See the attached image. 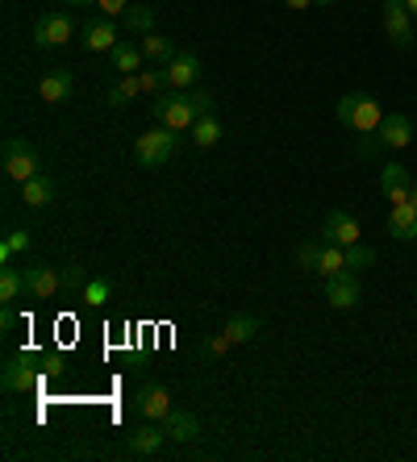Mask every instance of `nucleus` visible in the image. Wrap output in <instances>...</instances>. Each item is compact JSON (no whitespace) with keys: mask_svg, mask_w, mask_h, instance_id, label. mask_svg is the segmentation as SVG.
Here are the masks:
<instances>
[{"mask_svg":"<svg viewBox=\"0 0 417 462\" xmlns=\"http://www.w3.org/2000/svg\"><path fill=\"white\" fill-rule=\"evenodd\" d=\"M121 30L125 33H154V13L146 5H130L125 17H121Z\"/></svg>","mask_w":417,"mask_h":462,"instance_id":"nucleus-27","label":"nucleus"},{"mask_svg":"<svg viewBox=\"0 0 417 462\" xmlns=\"http://www.w3.org/2000/svg\"><path fill=\"white\" fill-rule=\"evenodd\" d=\"M380 192L393 200V205H405L409 192H413V180H409V167L401 162H388L385 171H380Z\"/></svg>","mask_w":417,"mask_h":462,"instance_id":"nucleus-15","label":"nucleus"},{"mask_svg":"<svg viewBox=\"0 0 417 462\" xmlns=\"http://www.w3.org/2000/svg\"><path fill=\"white\" fill-rule=\"evenodd\" d=\"M380 142H385V151H405L409 142H413V121L405 113H393V117L380 121Z\"/></svg>","mask_w":417,"mask_h":462,"instance_id":"nucleus-16","label":"nucleus"},{"mask_svg":"<svg viewBox=\"0 0 417 462\" xmlns=\"http://www.w3.org/2000/svg\"><path fill=\"white\" fill-rule=\"evenodd\" d=\"M318 258H321V242H305L297 250V267L301 271H318Z\"/></svg>","mask_w":417,"mask_h":462,"instance_id":"nucleus-33","label":"nucleus"},{"mask_svg":"<svg viewBox=\"0 0 417 462\" xmlns=\"http://www.w3.org/2000/svg\"><path fill=\"white\" fill-rule=\"evenodd\" d=\"M0 383L5 392H33L42 383V371H38V355H13L0 371Z\"/></svg>","mask_w":417,"mask_h":462,"instance_id":"nucleus-6","label":"nucleus"},{"mask_svg":"<svg viewBox=\"0 0 417 462\" xmlns=\"http://www.w3.org/2000/svg\"><path fill=\"white\" fill-rule=\"evenodd\" d=\"M347 271V246L338 242H321V258H318V275H342Z\"/></svg>","mask_w":417,"mask_h":462,"instance_id":"nucleus-24","label":"nucleus"},{"mask_svg":"<svg viewBox=\"0 0 417 462\" xmlns=\"http://www.w3.org/2000/svg\"><path fill=\"white\" fill-rule=\"evenodd\" d=\"M326 242H338V246H355L359 242V221H355L347 208H329L326 213V226H321Z\"/></svg>","mask_w":417,"mask_h":462,"instance_id":"nucleus-11","label":"nucleus"},{"mask_svg":"<svg viewBox=\"0 0 417 462\" xmlns=\"http://www.w3.org/2000/svg\"><path fill=\"white\" fill-rule=\"evenodd\" d=\"M30 229H9V237L0 242V263H13V254H25L30 250Z\"/></svg>","mask_w":417,"mask_h":462,"instance_id":"nucleus-29","label":"nucleus"},{"mask_svg":"<svg viewBox=\"0 0 417 462\" xmlns=\"http://www.w3.org/2000/svg\"><path fill=\"white\" fill-rule=\"evenodd\" d=\"M200 79V59L197 54H176L167 63V88H192Z\"/></svg>","mask_w":417,"mask_h":462,"instance_id":"nucleus-17","label":"nucleus"},{"mask_svg":"<svg viewBox=\"0 0 417 462\" xmlns=\"http://www.w3.org/2000/svg\"><path fill=\"white\" fill-rule=\"evenodd\" d=\"M218 142H221V121L213 117V113L192 121V146H197V151H208V146H218Z\"/></svg>","mask_w":417,"mask_h":462,"instance_id":"nucleus-23","label":"nucleus"},{"mask_svg":"<svg viewBox=\"0 0 417 462\" xmlns=\"http://www.w3.org/2000/svg\"><path fill=\"white\" fill-rule=\"evenodd\" d=\"M380 13H385V30L388 38H393L396 46H413V13L405 9V0H385L380 5Z\"/></svg>","mask_w":417,"mask_h":462,"instance_id":"nucleus-8","label":"nucleus"},{"mask_svg":"<svg viewBox=\"0 0 417 462\" xmlns=\"http://www.w3.org/2000/svg\"><path fill=\"white\" fill-rule=\"evenodd\" d=\"M71 33H76V22H71L67 13H42V17L33 22L30 38L38 51H59V46L71 42Z\"/></svg>","mask_w":417,"mask_h":462,"instance_id":"nucleus-5","label":"nucleus"},{"mask_svg":"<svg viewBox=\"0 0 417 462\" xmlns=\"http://www.w3.org/2000/svg\"><path fill=\"white\" fill-rule=\"evenodd\" d=\"M63 280H59L55 267H46V263H30L25 267V291H30V300H55Z\"/></svg>","mask_w":417,"mask_h":462,"instance_id":"nucleus-9","label":"nucleus"},{"mask_svg":"<svg viewBox=\"0 0 417 462\" xmlns=\"http://www.w3.org/2000/svg\"><path fill=\"white\" fill-rule=\"evenodd\" d=\"M138 79H143V92H151V97H159L167 88V63H151L138 71Z\"/></svg>","mask_w":417,"mask_h":462,"instance_id":"nucleus-30","label":"nucleus"},{"mask_svg":"<svg viewBox=\"0 0 417 462\" xmlns=\"http://www.w3.org/2000/svg\"><path fill=\"white\" fill-rule=\"evenodd\" d=\"M22 291H25V271H17V267L0 271V304L5 309H13V304L22 300Z\"/></svg>","mask_w":417,"mask_h":462,"instance_id":"nucleus-25","label":"nucleus"},{"mask_svg":"<svg viewBox=\"0 0 417 462\" xmlns=\"http://www.w3.org/2000/svg\"><path fill=\"white\" fill-rule=\"evenodd\" d=\"M100 17H125V9H130V0H97Z\"/></svg>","mask_w":417,"mask_h":462,"instance_id":"nucleus-34","label":"nucleus"},{"mask_svg":"<svg viewBox=\"0 0 417 462\" xmlns=\"http://www.w3.org/2000/svg\"><path fill=\"white\" fill-rule=\"evenodd\" d=\"M79 283H88L84 280V267H79V263H67L63 267V288H79Z\"/></svg>","mask_w":417,"mask_h":462,"instance_id":"nucleus-35","label":"nucleus"},{"mask_svg":"<svg viewBox=\"0 0 417 462\" xmlns=\"http://www.w3.org/2000/svg\"><path fill=\"white\" fill-rule=\"evenodd\" d=\"M259 329H264V325H259V317L238 312V317H230V321H226V329H221V334L230 337L234 346H242V342H255V337H259Z\"/></svg>","mask_w":417,"mask_h":462,"instance_id":"nucleus-22","label":"nucleus"},{"mask_svg":"<svg viewBox=\"0 0 417 462\" xmlns=\"http://www.w3.org/2000/svg\"><path fill=\"white\" fill-rule=\"evenodd\" d=\"M180 151V134L167 125H154L146 129V134H138V142H134V159H138V167H163V162H171V154Z\"/></svg>","mask_w":417,"mask_h":462,"instance_id":"nucleus-3","label":"nucleus"},{"mask_svg":"<svg viewBox=\"0 0 417 462\" xmlns=\"http://www.w3.org/2000/svg\"><path fill=\"white\" fill-rule=\"evenodd\" d=\"M167 441V430H159V420H151V425H138V430L125 433V446H130V454H138V458H146V454H159Z\"/></svg>","mask_w":417,"mask_h":462,"instance_id":"nucleus-14","label":"nucleus"},{"mask_svg":"<svg viewBox=\"0 0 417 462\" xmlns=\"http://www.w3.org/2000/svg\"><path fill=\"white\" fill-rule=\"evenodd\" d=\"M134 97H143V79H138V76H121L117 84L109 88V105H113V108L130 105Z\"/></svg>","mask_w":417,"mask_h":462,"instance_id":"nucleus-28","label":"nucleus"},{"mask_svg":"<svg viewBox=\"0 0 417 462\" xmlns=\"http://www.w3.org/2000/svg\"><path fill=\"white\" fill-rule=\"evenodd\" d=\"M163 430L171 441H197L200 438V420L197 412H188V409H171V417L163 420Z\"/></svg>","mask_w":417,"mask_h":462,"instance_id":"nucleus-18","label":"nucleus"},{"mask_svg":"<svg viewBox=\"0 0 417 462\" xmlns=\"http://www.w3.org/2000/svg\"><path fill=\"white\" fill-rule=\"evenodd\" d=\"M79 296H84L88 304H105L113 296V280H105V275H92V280L79 288Z\"/></svg>","mask_w":417,"mask_h":462,"instance_id":"nucleus-31","label":"nucleus"},{"mask_svg":"<svg viewBox=\"0 0 417 462\" xmlns=\"http://www.w3.org/2000/svg\"><path fill=\"white\" fill-rule=\"evenodd\" d=\"M0 329H13V309H0Z\"/></svg>","mask_w":417,"mask_h":462,"instance_id":"nucleus-37","label":"nucleus"},{"mask_svg":"<svg viewBox=\"0 0 417 462\" xmlns=\"http://www.w3.org/2000/svg\"><path fill=\"white\" fill-rule=\"evenodd\" d=\"M143 54H146V63H171V59H176V46L167 42L163 33L154 30V33H143Z\"/></svg>","mask_w":417,"mask_h":462,"instance_id":"nucleus-26","label":"nucleus"},{"mask_svg":"<svg viewBox=\"0 0 417 462\" xmlns=\"http://www.w3.org/2000/svg\"><path fill=\"white\" fill-rule=\"evenodd\" d=\"M388 234L401 237V242H417V205H393L388 213Z\"/></svg>","mask_w":417,"mask_h":462,"instance_id":"nucleus-19","label":"nucleus"},{"mask_svg":"<svg viewBox=\"0 0 417 462\" xmlns=\"http://www.w3.org/2000/svg\"><path fill=\"white\" fill-rule=\"evenodd\" d=\"M338 121L351 134H375L380 121H385V108H380L375 97H367V92H351V97L338 100Z\"/></svg>","mask_w":417,"mask_h":462,"instance_id":"nucleus-2","label":"nucleus"},{"mask_svg":"<svg viewBox=\"0 0 417 462\" xmlns=\"http://www.w3.org/2000/svg\"><path fill=\"white\" fill-rule=\"evenodd\" d=\"M318 5H338V0H318Z\"/></svg>","mask_w":417,"mask_h":462,"instance_id":"nucleus-42","label":"nucleus"},{"mask_svg":"<svg viewBox=\"0 0 417 462\" xmlns=\"http://www.w3.org/2000/svg\"><path fill=\"white\" fill-rule=\"evenodd\" d=\"M230 337H226V334H218V337H208V350H213V355H226V350H230Z\"/></svg>","mask_w":417,"mask_h":462,"instance_id":"nucleus-36","label":"nucleus"},{"mask_svg":"<svg viewBox=\"0 0 417 462\" xmlns=\"http://www.w3.org/2000/svg\"><path fill=\"white\" fill-rule=\"evenodd\" d=\"M67 5H76V9H79V5H97V0H67Z\"/></svg>","mask_w":417,"mask_h":462,"instance_id":"nucleus-40","label":"nucleus"},{"mask_svg":"<svg viewBox=\"0 0 417 462\" xmlns=\"http://www.w3.org/2000/svg\"><path fill=\"white\" fill-rule=\"evenodd\" d=\"M42 175V159L25 138H5V180L22 188L25 180Z\"/></svg>","mask_w":417,"mask_h":462,"instance_id":"nucleus-4","label":"nucleus"},{"mask_svg":"<svg viewBox=\"0 0 417 462\" xmlns=\"http://www.w3.org/2000/svg\"><path fill=\"white\" fill-rule=\"evenodd\" d=\"M213 92H205V88H171V92H159L151 105L154 121L167 129H176V134H184V129H192V121L205 117V113H213Z\"/></svg>","mask_w":417,"mask_h":462,"instance_id":"nucleus-1","label":"nucleus"},{"mask_svg":"<svg viewBox=\"0 0 417 462\" xmlns=\"http://www.w3.org/2000/svg\"><path fill=\"white\" fill-rule=\"evenodd\" d=\"M326 300H329V309H355V304L363 300L359 275H355V271L329 275V280H326Z\"/></svg>","mask_w":417,"mask_h":462,"instance_id":"nucleus-10","label":"nucleus"},{"mask_svg":"<svg viewBox=\"0 0 417 462\" xmlns=\"http://www.w3.org/2000/svg\"><path fill=\"white\" fill-rule=\"evenodd\" d=\"M22 200L25 208H46L51 200H55V180L51 175H33V180L22 183Z\"/></svg>","mask_w":417,"mask_h":462,"instance_id":"nucleus-21","label":"nucleus"},{"mask_svg":"<svg viewBox=\"0 0 417 462\" xmlns=\"http://www.w3.org/2000/svg\"><path fill=\"white\" fill-rule=\"evenodd\" d=\"M405 9H409V13H413V17H417V0H405Z\"/></svg>","mask_w":417,"mask_h":462,"instance_id":"nucleus-39","label":"nucleus"},{"mask_svg":"<svg viewBox=\"0 0 417 462\" xmlns=\"http://www.w3.org/2000/svg\"><path fill=\"white\" fill-rule=\"evenodd\" d=\"M409 205H417V180H413V192H409Z\"/></svg>","mask_w":417,"mask_h":462,"instance_id":"nucleus-41","label":"nucleus"},{"mask_svg":"<svg viewBox=\"0 0 417 462\" xmlns=\"http://www.w3.org/2000/svg\"><path fill=\"white\" fill-rule=\"evenodd\" d=\"M367 267H375V250L372 246H359V242H355V246H347V271H355V275H359V271H367Z\"/></svg>","mask_w":417,"mask_h":462,"instance_id":"nucleus-32","label":"nucleus"},{"mask_svg":"<svg viewBox=\"0 0 417 462\" xmlns=\"http://www.w3.org/2000/svg\"><path fill=\"white\" fill-rule=\"evenodd\" d=\"M113 67H117L121 76H138L143 71V63H146V54H143V46H134L130 38H121L117 46H113Z\"/></svg>","mask_w":417,"mask_h":462,"instance_id":"nucleus-20","label":"nucleus"},{"mask_svg":"<svg viewBox=\"0 0 417 462\" xmlns=\"http://www.w3.org/2000/svg\"><path fill=\"white\" fill-rule=\"evenodd\" d=\"M121 33L125 30H121L113 17H97V22H88L84 30H79V46H84L88 54H105L121 42Z\"/></svg>","mask_w":417,"mask_h":462,"instance_id":"nucleus-7","label":"nucleus"},{"mask_svg":"<svg viewBox=\"0 0 417 462\" xmlns=\"http://www.w3.org/2000/svg\"><path fill=\"white\" fill-rule=\"evenodd\" d=\"M71 92H76V76L71 71H46L38 79V100H46V105H67Z\"/></svg>","mask_w":417,"mask_h":462,"instance_id":"nucleus-13","label":"nucleus"},{"mask_svg":"<svg viewBox=\"0 0 417 462\" xmlns=\"http://www.w3.org/2000/svg\"><path fill=\"white\" fill-rule=\"evenodd\" d=\"M134 409L143 412L146 420H167V417H171V396H167V387L146 383L143 392L134 396Z\"/></svg>","mask_w":417,"mask_h":462,"instance_id":"nucleus-12","label":"nucleus"},{"mask_svg":"<svg viewBox=\"0 0 417 462\" xmlns=\"http://www.w3.org/2000/svg\"><path fill=\"white\" fill-rule=\"evenodd\" d=\"M284 5H288V9H297V13H301V9H309V5H318V0H284Z\"/></svg>","mask_w":417,"mask_h":462,"instance_id":"nucleus-38","label":"nucleus"}]
</instances>
